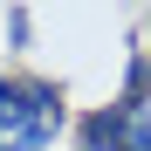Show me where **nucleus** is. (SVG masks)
I'll use <instances>...</instances> for the list:
<instances>
[{
    "label": "nucleus",
    "mask_w": 151,
    "mask_h": 151,
    "mask_svg": "<svg viewBox=\"0 0 151 151\" xmlns=\"http://www.w3.org/2000/svg\"><path fill=\"white\" fill-rule=\"evenodd\" d=\"M69 131V103L41 76H0V151H48Z\"/></svg>",
    "instance_id": "f257e3e1"
},
{
    "label": "nucleus",
    "mask_w": 151,
    "mask_h": 151,
    "mask_svg": "<svg viewBox=\"0 0 151 151\" xmlns=\"http://www.w3.org/2000/svg\"><path fill=\"white\" fill-rule=\"evenodd\" d=\"M83 151H151V89H144V55L124 76V96L83 117Z\"/></svg>",
    "instance_id": "f03ea898"
}]
</instances>
